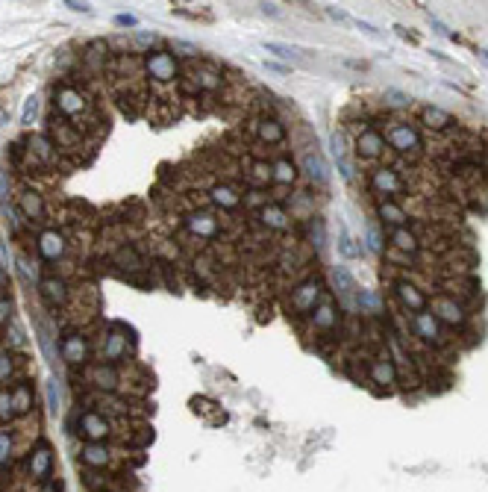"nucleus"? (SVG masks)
<instances>
[{
    "label": "nucleus",
    "instance_id": "nucleus-14",
    "mask_svg": "<svg viewBox=\"0 0 488 492\" xmlns=\"http://www.w3.org/2000/svg\"><path fill=\"white\" fill-rule=\"evenodd\" d=\"M109 448L103 445V442H85L82 448H80V460L85 463L89 469H103V466H109Z\"/></svg>",
    "mask_w": 488,
    "mask_h": 492
},
{
    "label": "nucleus",
    "instance_id": "nucleus-35",
    "mask_svg": "<svg viewBox=\"0 0 488 492\" xmlns=\"http://www.w3.org/2000/svg\"><path fill=\"white\" fill-rule=\"evenodd\" d=\"M338 251H341V254L347 257V260H356L359 254H362V251L356 248V242H353V236H350V230L344 227V224H341V227H338Z\"/></svg>",
    "mask_w": 488,
    "mask_h": 492
},
{
    "label": "nucleus",
    "instance_id": "nucleus-30",
    "mask_svg": "<svg viewBox=\"0 0 488 492\" xmlns=\"http://www.w3.org/2000/svg\"><path fill=\"white\" fill-rule=\"evenodd\" d=\"M356 307L362 313L377 316V313H382V298L377 292H371V289H356Z\"/></svg>",
    "mask_w": 488,
    "mask_h": 492
},
{
    "label": "nucleus",
    "instance_id": "nucleus-10",
    "mask_svg": "<svg viewBox=\"0 0 488 492\" xmlns=\"http://www.w3.org/2000/svg\"><path fill=\"white\" fill-rule=\"evenodd\" d=\"M412 328H415V333H418L424 342H429V345H444V336H441L438 321L429 316V313H415Z\"/></svg>",
    "mask_w": 488,
    "mask_h": 492
},
{
    "label": "nucleus",
    "instance_id": "nucleus-44",
    "mask_svg": "<svg viewBox=\"0 0 488 492\" xmlns=\"http://www.w3.org/2000/svg\"><path fill=\"white\" fill-rule=\"evenodd\" d=\"M9 316H12V301L6 295H0V321H6Z\"/></svg>",
    "mask_w": 488,
    "mask_h": 492
},
{
    "label": "nucleus",
    "instance_id": "nucleus-24",
    "mask_svg": "<svg viewBox=\"0 0 488 492\" xmlns=\"http://www.w3.org/2000/svg\"><path fill=\"white\" fill-rule=\"evenodd\" d=\"M38 289H41V295L50 301V304H56V307H62L65 301H68V286L62 283V280H56V277H45L38 283Z\"/></svg>",
    "mask_w": 488,
    "mask_h": 492
},
{
    "label": "nucleus",
    "instance_id": "nucleus-8",
    "mask_svg": "<svg viewBox=\"0 0 488 492\" xmlns=\"http://www.w3.org/2000/svg\"><path fill=\"white\" fill-rule=\"evenodd\" d=\"M333 286H336L338 301L347 307V310H356V280H353V274L347 269H344V265L333 269Z\"/></svg>",
    "mask_w": 488,
    "mask_h": 492
},
{
    "label": "nucleus",
    "instance_id": "nucleus-19",
    "mask_svg": "<svg viewBox=\"0 0 488 492\" xmlns=\"http://www.w3.org/2000/svg\"><path fill=\"white\" fill-rule=\"evenodd\" d=\"M92 381H94L97 389L112 392V389L121 386V374H118V369H115V365L103 363V365H94V369H92Z\"/></svg>",
    "mask_w": 488,
    "mask_h": 492
},
{
    "label": "nucleus",
    "instance_id": "nucleus-42",
    "mask_svg": "<svg viewBox=\"0 0 488 492\" xmlns=\"http://www.w3.org/2000/svg\"><path fill=\"white\" fill-rule=\"evenodd\" d=\"M12 454V433L9 430H0V466L9 460Z\"/></svg>",
    "mask_w": 488,
    "mask_h": 492
},
{
    "label": "nucleus",
    "instance_id": "nucleus-9",
    "mask_svg": "<svg viewBox=\"0 0 488 492\" xmlns=\"http://www.w3.org/2000/svg\"><path fill=\"white\" fill-rule=\"evenodd\" d=\"M148 74L153 80H159V83H171L177 77V62H174V56H168V53H153L148 56Z\"/></svg>",
    "mask_w": 488,
    "mask_h": 492
},
{
    "label": "nucleus",
    "instance_id": "nucleus-28",
    "mask_svg": "<svg viewBox=\"0 0 488 492\" xmlns=\"http://www.w3.org/2000/svg\"><path fill=\"white\" fill-rule=\"evenodd\" d=\"M12 407H15V416L33 413V389H30V384H21V386L12 389Z\"/></svg>",
    "mask_w": 488,
    "mask_h": 492
},
{
    "label": "nucleus",
    "instance_id": "nucleus-17",
    "mask_svg": "<svg viewBox=\"0 0 488 492\" xmlns=\"http://www.w3.org/2000/svg\"><path fill=\"white\" fill-rule=\"evenodd\" d=\"M56 109H59L62 115H77V112L85 109V101H82V94H80V92L62 86L59 92H56Z\"/></svg>",
    "mask_w": 488,
    "mask_h": 492
},
{
    "label": "nucleus",
    "instance_id": "nucleus-12",
    "mask_svg": "<svg viewBox=\"0 0 488 492\" xmlns=\"http://www.w3.org/2000/svg\"><path fill=\"white\" fill-rule=\"evenodd\" d=\"M394 289H397V298L403 301V307H409L412 313H424V307H426V295H424L418 286L409 283V280H397Z\"/></svg>",
    "mask_w": 488,
    "mask_h": 492
},
{
    "label": "nucleus",
    "instance_id": "nucleus-2",
    "mask_svg": "<svg viewBox=\"0 0 488 492\" xmlns=\"http://www.w3.org/2000/svg\"><path fill=\"white\" fill-rule=\"evenodd\" d=\"M429 316H433L436 321H444V325H450V328H465V325H468L465 307L459 304L456 298H450V295H436V298L429 301Z\"/></svg>",
    "mask_w": 488,
    "mask_h": 492
},
{
    "label": "nucleus",
    "instance_id": "nucleus-39",
    "mask_svg": "<svg viewBox=\"0 0 488 492\" xmlns=\"http://www.w3.org/2000/svg\"><path fill=\"white\" fill-rule=\"evenodd\" d=\"M15 416V407H12V392L9 389H0V421H9Z\"/></svg>",
    "mask_w": 488,
    "mask_h": 492
},
{
    "label": "nucleus",
    "instance_id": "nucleus-46",
    "mask_svg": "<svg viewBox=\"0 0 488 492\" xmlns=\"http://www.w3.org/2000/svg\"><path fill=\"white\" fill-rule=\"evenodd\" d=\"M12 348H24V333L15 321H12Z\"/></svg>",
    "mask_w": 488,
    "mask_h": 492
},
{
    "label": "nucleus",
    "instance_id": "nucleus-5",
    "mask_svg": "<svg viewBox=\"0 0 488 492\" xmlns=\"http://www.w3.org/2000/svg\"><path fill=\"white\" fill-rule=\"evenodd\" d=\"M356 153L362 160H380L385 153V136L374 127H365L362 133L356 136Z\"/></svg>",
    "mask_w": 488,
    "mask_h": 492
},
{
    "label": "nucleus",
    "instance_id": "nucleus-18",
    "mask_svg": "<svg viewBox=\"0 0 488 492\" xmlns=\"http://www.w3.org/2000/svg\"><path fill=\"white\" fill-rule=\"evenodd\" d=\"M38 251H41L45 260H59L65 254V239L56 230H45L38 236Z\"/></svg>",
    "mask_w": 488,
    "mask_h": 492
},
{
    "label": "nucleus",
    "instance_id": "nucleus-6",
    "mask_svg": "<svg viewBox=\"0 0 488 492\" xmlns=\"http://www.w3.org/2000/svg\"><path fill=\"white\" fill-rule=\"evenodd\" d=\"M27 469H30V477L33 481H41V484H48L50 481V469H53V454H50V448L45 442H38L33 448V454H30V463H27Z\"/></svg>",
    "mask_w": 488,
    "mask_h": 492
},
{
    "label": "nucleus",
    "instance_id": "nucleus-21",
    "mask_svg": "<svg viewBox=\"0 0 488 492\" xmlns=\"http://www.w3.org/2000/svg\"><path fill=\"white\" fill-rule=\"evenodd\" d=\"M371 381L377 386H394L397 384V369L392 360H374L371 363Z\"/></svg>",
    "mask_w": 488,
    "mask_h": 492
},
{
    "label": "nucleus",
    "instance_id": "nucleus-16",
    "mask_svg": "<svg viewBox=\"0 0 488 492\" xmlns=\"http://www.w3.org/2000/svg\"><path fill=\"white\" fill-rule=\"evenodd\" d=\"M127 354H130V342H127V336H121V333H109L106 339H103V357H106L109 365H112V363L127 360Z\"/></svg>",
    "mask_w": 488,
    "mask_h": 492
},
{
    "label": "nucleus",
    "instance_id": "nucleus-49",
    "mask_svg": "<svg viewBox=\"0 0 488 492\" xmlns=\"http://www.w3.org/2000/svg\"><path fill=\"white\" fill-rule=\"evenodd\" d=\"M41 492H56V484H50V481L41 484Z\"/></svg>",
    "mask_w": 488,
    "mask_h": 492
},
{
    "label": "nucleus",
    "instance_id": "nucleus-47",
    "mask_svg": "<svg viewBox=\"0 0 488 492\" xmlns=\"http://www.w3.org/2000/svg\"><path fill=\"white\" fill-rule=\"evenodd\" d=\"M262 9H265V15H274V18L280 15V6L277 3H262Z\"/></svg>",
    "mask_w": 488,
    "mask_h": 492
},
{
    "label": "nucleus",
    "instance_id": "nucleus-31",
    "mask_svg": "<svg viewBox=\"0 0 488 492\" xmlns=\"http://www.w3.org/2000/svg\"><path fill=\"white\" fill-rule=\"evenodd\" d=\"M189 227L197 233V236H215L218 233V221H215L209 213H194L189 218Z\"/></svg>",
    "mask_w": 488,
    "mask_h": 492
},
{
    "label": "nucleus",
    "instance_id": "nucleus-23",
    "mask_svg": "<svg viewBox=\"0 0 488 492\" xmlns=\"http://www.w3.org/2000/svg\"><path fill=\"white\" fill-rule=\"evenodd\" d=\"M256 133H259L262 142L268 145H280L285 139V127L277 121V118H259V124H256Z\"/></svg>",
    "mask_w": 488,
    "mask_h": 492
},
{
    "label": "nucleus",
    "instance_id": "nucleus-13",
    "mask_svg": "<svg viewBox=\"0 0 488 492\" xmlns=\"http://www.w3.org/2000/svg\"><path fill=\"white\" fill-rule=\"evenodd\" d=\"M377 213H380V218L385 224H392V227H406V224H409V213L392 198H380L377 201Z\"/></svg>",
    "mask_w": 488,
    "mask_h": 492
},
{
    "label": "nucleus",
    "instance_id": "nucleus-33",
    "mask_svg": "<svg viewBox=\"0 0 488 492\" xmlns=\"http://www.w3.org/2000/svg\"><path fill=\"white\" fill-rule=\"evenodd\" d=\"M271 174H274V180H280V183H294L297 180V168H294V162L292 160H277L274 165H271Z\"/></svg>",
    "mask_w": 488,
    "mask_h": 492
},
{
    "label": "nucleus",
    "instance_id": "nucleus-38",
    "mask_svg": "<svg viewBox=\"0 0 488 492\" xmlns=\"http://www.w3.org/2000/svg\"><path fill=\"white\" fill-rule=\"evenodd\" d=\"M38 118V97H27L24 101V112H21V124L24 127H33V121Z\"/></svg>",
    "mask_w": 488,
    "mask_h": 492
},
{
    "label": "nucleus",
    "instance_id": "nucleus-45",
    "mask_svg": "<svg viewBox=\"0 0 488 492\" xmlns=\"http://www.w3.org/2000/svg\"><path fill=\"white\" fill-rule=\"evenodd\" d=\"M9 374H12V360L6 354H0V381H6Z\"/></svg>",
    "mask_w": 488,
    "mask_h": 492
},
{
    "label": "nucleus",
    "instance_id": "nucleus-36",
    "mask_svg": "<svg viewBox=\"0 0 488 492\" xmlns=\"http://www.w3.org/2000/svg\"><path fill=\"white\" fill-rule=\"evenodd\" d=\"M30 153H36L38 160H50L53 157V145H50V139L48 136H33L30 139Z\"/></svg>",
    "mask_w": 488,
    "mask_h": 492
},
{
    "label": "nucleus",
    "instance_id": "nucleus-29",
    "mask_svg": "<svg viewBox=\"0 0 488 492\" xmlns=\"http://www.w3.org/2000/svg\"><path fill=\"white\" fill-rule=\"evenodd\" d=\"M309 242L318 254H326V224L321 216H312L309 218Z\"/></svg>",
    "mask_w": 488,
    "mask_h": 492
},
{
    "label": "nucleus",
    "instance_id": "nucleus-1",
    "mask_svg": "<svg viewBox=\"0 0 488 492\" xmlns=\"http://www.w3.org/2000/svg\"><path fill=\"white\" fill-rule=\"evenodd\" d=\"M385 145H392L397 153H403V157H409V153H418L424 148L418 130H415L412 124H406V121L389 124V130H385Z\"/></svg>",
    "mask_w": 488,
    "mask_h": 492
},
{
    "label": "nucleus",
    "instance_id": "nucleus-40",
    "mask_svg": "<svg viewBox=\"0 0 488 492\" xmlns=\"http://www.w3.org/2000/svg\"><path fill=\"white\" fill-rule=\"evenodd\" d=\"M368 242H371V251H382V245H385V239H382V233H380V227L374 221H368Z\"/></svg>",
    "mask_w": 488,
    "mask_h": 492
},
{
    "label": "nucleus",
    "instance_id": "nucleus-4",
    "mask_svg": "<svg viewBox=\"0 0 488 492\" xmlns=\"http://www.w3.org/2000/svg\"><path fill=\"white\" fill-rule=\"evenodd\" d=\"M77 428H80V437H85L89 442H103L112 428H109V421L103 413H94V410H82L77 416Z\"/></svg>",
    "mask_w": 488,
    "mask_h": 492
},
{
    "label": "nucleus",
    "instance_id": "nucleus-27",
    "mask_svg": "<svg viewBox=\"0 0 488 492\" xmlns=\"http://www.w3.org/2000/svg\"><path fill=\"white\" fill-rule=\"evenodd\" d=\"M262 218H265V224L271 230H285L292 224V218H289V213H285L282 206H277V204H268V206H262Z\"/></svg>",
    "mask_w": 488,
    "mask_h": 492
},
{
    "label": "nucleus",
    "instance_id": "nucleus-37",
    "mask_svg": "<svg viewBox=\"0 0 488 492\" xmlns=\"http://www.w3.org/2000/svg\"><path fill=\"white\" fill-rule=\"evenodd\" d=\"M197 89L200 86H203V89H221L224 86V80H221V74H215L212 71V68H200V71H197Z\"/></svg>",
    "mask_w": 488,
    "mask_h": 492
},
{
    "label": "nucleus",
    "instance_id": "nucleus-52",
    "mask_svg": "<svg viewBox=\"0 0 488 492\" xmlns=\"http://www.w3.org/2000/svg\"><path fill=\"white\" fill-rule=\"evenodd\" d=\"M0 286H3V274H0Z\"/></svg>",
    "mask_w": 488,
    "mask_h": 492
},
{
    "label": "nucleus",
    "instance_id": "nucleus-15",
    "mask_svg": "<svg viewBox=\"0 0 488 492\" xmlns=\"http://www.w3.org/2000/svg\"><path fill=\"white\" fill-rule=\"evenodd\" d=\"M312 325H315V330H333V328L338 325L336 304L329 301V298L318 301V307H315V310H312Z\"/></svg>",
    "mask_w": 488,
    "mask_h": 492
},
{
    "label": "nucleus",
    "instance_id": "nucleus-48",
    "mask_svg": "<svg viewBox=\"0 0 488 492\" xmlns=\"http://www.w3.org/2000/svg\"><path fill=\"white\" fill-rule=\"evenodd\" d=\"M156 36L153 33H138V45H153Z\"/></svg>",
    "mask_w": 488,
    "mask_h": 492
},
{
    "label": "nucleus",
    "instance_id": "nucleus-41",
    "mask_svg": "<svg viewBox=\"0 0 488 492\" xmlns=\"http://www.w3.org/2000/svg\"><path fill=\"white\" fill-rule=\"evenodd\" d=\"M385 101H392V106H400V109L412 106V97L403 94V92H397V89H389V92H385Z\"/></svg>",
    "mask_w": 488,
    "mask_h": 492
},
{
    "label": "nucleus",
    "instance_id": "nucleus-51",
    "mask_svg": "<svg viewBox=\"0 0 488 492\" xmlns=\"http://www.w3.org/2000/svg\"><path fill=\"white\" fill-rule=\"evenodd\" d=\"M480 59H482V62L488 65V50H480Z\"/></svg>",
    "mask_w": 488,
    "mask_h": 492
},
{
    "label": "nucleus",
    "instance_id": "nucleus-34",
    "mask_svg": "<svg viewBox=\"0 0 488 492\" xmlns=\"http://www.w3.org/2000/svg\"><path fill=\"white\" fill-rule=\"evenodd\" d=\"M212 201L218 204V206H224V209H236L241 201H238V195L229 189V186H215L212 189Z\"/></svg>",
    "mask_w": 488,
    "mask_h": 492
},
{
    "label": "nucleus",
    "instance_id": "nucleus-11",
    "mask_svg": "<svg viewBox=\"0 0 488 492\" xmlns=\"http://www.w3.org/2000/svg\"><path fill=\"white\" fill-rule=\"evenodd\" d=\"M303 171H306V177H309L312 183H318V186H326V183H329L326 160H324L315 148H309V150L303 153Z\"/></svg>",
    "mask_w": 488,
    "mask_h": 492
},
{
    "label": "nucleus",
    "instance_id": "nucleus-20",
    "mask_svg": "<svg viewBox=\"0 0 488 492\" xmlns=\"http://www.w3.org/2000/svg\"><path fill=\"white\" fill-rule=\"evenodd\" d=\"M421 121L426 124L429 130H450L453 124H456L450 112H444V109H438V106H424V109H421Z\"/></svg>",
    "mask_w": 488,
    "mask_h": 492
},
{
    "label": "nucleus",
    "instance_id": "nucleus-43",
    "mask_svg": "<svg viewBox=\"0 0 488 492\" xmlns=\"http://www.w3.org/2000/svg\"><path fill=\"white\" fill-rule=\"evenodd\" d=\"M265 48H268V53H277V56H282V59H292V56L297 53L294 48H289V45H277V41H265Z\"/></svg>",
    "mask_w": 488,
    "mask_h": 492
},
{
    "label": "nucleus",
    "instance_id": "nucleus-7",
    "mask_svg": "<svg viewBox=\"0 0 488 492\" xmlns=\"http://www.w3.org/2000/svg\"><path fill=\"white\" fill-rule=\"evenodd\" d=\"M371 186H374V192H380L382 198H394V195L406 189L394 168H377V171L371 174Z\"/></svg>",
    "mask_w": 488,
    "mask_h": 492
},
{
    "label": "nucleus",
    "instance_id": "nucleus-50",
    "mask_svg": "<svg viewBox=\"0 0 488 492\" xmlns=\"http://www.w3.org/2000/svg\"><path fill=\"white\" fill-rule=\"evenodd\" d=\"M3 121H6V109L0 106V127H3Z\"/></svg>",
    "mask_w": 488,
    "mask_h": 492
},
{
    "label": "nucleus",
    "instance_id": "nucleus-32",
    "mask_svg": "<svg viewBox=\"0 0 488 492\" xmlns=\"http://www.w3.org/2000/svg\"><path fill=\"white\" fill-rule=\"evenodd\" d=\"M21 209H24L27 218H41V216H45V204H41V198L36 192H24L21 195Z\"/></svg>",
    "mask_w": 488,
    "mask_h": 492
},
{
    "label": "nucleus",
    "instance_id": "nucleus-26",
    "mask_svg": "<svg viewBox=\"0 0 488 492\" xmlns=\"http://www.w3.org/2000/svg\"><path fill=\"white\" fill-rule=\"evenodd\" d=\"M329 145H333V157H336V162H338L341 177H344V180H353V168H350V162H347V148H344V139H341L338 133H333V136H329Z\"/></svg>",
    "mask_w": 488,
    "mask_h": 492
},
{
    "label": "nucleus",
    "instance_id": "nucleus-25",
    "mask_svg": "<svg viewBox=\"0 0 488 492\" xmlns=\"http://www.w3.org/2000/svg\"><path fill=\"white\" fill-rule=\"evenodd\" d=\"M62 357H65L71 365L82 363V357H85V339H82V336H77V333L65 336V339H62Z\"/></svg>",
    "mask_w": 488,
    "mask_h": 492
},
{
    "label": "nucleus",
    "instance_id": "nucleus-22",
    "mask_svg": "<svg viewBox=\"0 0 488 492\" xmlns=\"http://www.w3.org/2000/svg\"><path fill=\"white\" fill-rule=\"evenodd\" d=\"M389 239H392V245L397 248V251H403L406 257H415L421 251V242H418V236L415 233H409L406 227H394L392 233H389Z\"/></svg>",
    "mask_w": 488,
    "mask_h": 492
},
{
    "label": "nucleus",
    "instance_id": "nucleus-3",
    "mask_svg": "<svg viewBox=\"0 0 488 492\" xmlns=\"http://www.w3.org/2000/svg\"><path fill=\"white\" fill-rule=\"evenodd\" d=\"M318 301H321V280L309 277V280H303V283H297L292 289V310L300 313V316L312 313L315 307H318Z\"/></svg>",
    "mask_w": 488,
    "mask_h": 492
}]
</instances>
